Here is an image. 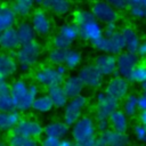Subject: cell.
I'll return each mask as SVG.
<instances>
[{
    "mask_svg": "<svg viewBox=\"0 0 146 146\" xmlns=\"http://www.w3.org/2000/svg\"><path fill=\"white\" fill-rule=\"evenodd\" d=\"M92 15L96 17V19L100 24H110V23H116L120 18L119 10H116L114 7H112L110 3H107L105 0L94 2L90 8Z\"/></svg>",
    "mask_w": 146,
    "mask_h": 146,
    "instance_id": "obj_10",
    "label": "cell"
},
{
    "mask_svg": "<svg viewBox=\"0 0 146 146\" xmlns=\"http://www.w3.org/2000/svg\"><path fill=\"white\" fill-rule=\"evenodd\" d=\"M21 46L22 43L16 27H11L0 33V48L6 52L17 51Z\"/></svg>",
    "mask_w": 146,
    "mask_h": 146,
    "instance_id": "obj_18",
    "label": "cell"
},
{
    "mask_svg": "<svg viewBox=\"0 0 146 146\" xmlns=\"http://www.w3.org/2000/svg\"><path fill=\"white\" fill-rule=\"evenodd\" d=\"M132 83H139L141 84L146 80V63H140L137 65V67L132 71L131 75L128 79Z\"/></svg>",
    "mask_w": 146,
    "mask_h": 146,
    "instance_id": "obj_35",
    "label": "cell"
},
{
    "mask_svg": "<svg viewBox=\"0 0 146 146\" xmlns=\"http://www.w3.org/2000/svg\"><path fill=\"white\" fill-rule=\"evenodd\" d=\"M132 133H133V137L136 138V140H138L141 144H146V128L143 124H140V123L133 124Z\"/></svg>",
    "mask_w": 146,
    "mask_h": 146,
    "instance_id": "obj_38",
    "label": "cell"
},
{
    "mask_svg": "<svg viewBox=\"0 0 146 146\" xmlns=\"http://www.w3.org/2000/svg\"><path fill=\"white\" fill-rule=\"evenodd\" d=\"M138 106L139 111H146V90L138 96Z\"/></svg>",
    "mask_w": 146,
    "mask_h": 146,
    "instance_id": "obj_44",
    "label": "cell"
},
{
    "mask_svg": "<svg viewBox=\"0 0 146 146\" xmlns=\"http://www.w3.org/2000/svg\"><path fill=\"white\" fill-rule=\"evenodd\" d=\"M98 146H128L130 138L127 133H121L112 129L99 133L97 137Z\"/></svg>",
    "mask_w": 146,
    "mask_h": 146,
    "instance_id": "obj_17",
    "label": "cell"
},
{
    "mask_svg": "<svg viewBox=\"0 0 146 146\" xmlns=\"http://www.w3.org/2000/svg\"><path fill=\"white\" fill-rule=\"evenodd\" d=\"M54 107L55 106H54L50 97L48 96V94L39 95L32 105V110L39 114H48L54 110Z\"/></svg>",
    "mask_w": 146,
    "mask_h": 146,
    "instance_id": "obj_29",
    "label": "cell"
},
{
    "mask_svg": "<svg viewBox=\"0 0 146 146\" xmlns=\"http://www.w3.org/2000/svg\"><path fill=\"white\" fill-rule=\"evenodd\" d=\"M58 34H60L62 36H64L66 40H68L70 42H75L79 38H80V32L78 26L73 23V22H67V23H63L59 27H58Z\"/></svg>",
    "mask_w": 146,
    "mask_h": 146,
    "instance_id": "obj_31",
    "label": "cell"
},
{
    "mask_svg": "<svg viewBox=\"0 0 146 146\" xmlns=\"http://www.w3.org/2000/svg\"><path fill=\"white\" fill-rule=\"evenodd\" d=\"M43 131H44V125H42L39 121L24 117V119H21L18 124L13 130V133L38 139L43 135Z\"/></svg>",
    "mask_w": 146,
    "mask_h": 146,
    "instance_id": "obj_13",
    "label": "cell"
},
{
    "mask_svg": "<svg viewBox=\"0 0 146 146\" xmlns=\"http://www.w3.org/2000/svg\"><path fill=\"white\" fill-rule=\"evenodd\" d=\"M119 106V100L110 97L105 91H98L95 96V119H110Z\"/></svg>",
    "mask_w": 146,
    "mask_h": 146,
    "instance_id": "obj_6",
    "label": "cell"
},
{
    "mask_svg": "<svg viewBox=\"0 0 146 146\" xmlns=\"http://www.w3.org/2000/svg\"><path fill=\"white\" fill-rule=\"evenodd\" d=\"M39 92L40 88L35 82L29 83L24 79H16L10 83V96L18 112L32 110V105L39 96Z\"/></svg>",
    "mask_w": 146,
    "mask_h": 146,
    "instance_id": "obj_2",
    "label": "cell"
},
{
    "mask_svg": "<svg viewBox=\"0 0 146 146\" xmlns=\"http://www.w3.org/2000/svg\"><path fill=\"white\" fill-rule=\"evenodd\" d=\"M70 132H71V127L68 124H66L64 121L54 120V121L48 122L44 125L43 135L47 137H55L62 140L66 138Z\"/></svg>",
    "mask_w": 146,
    "mask_h": 146,
    "instance_id": "obj_19",
    "label": "cell"
},
{
    "mask_svg": "<svg viewBox=\"0 0 146 146\" xmlns=\"http://www.w3.org/2000/svg\"><path fill=\"white\" fill-rule=\"evenodd\" d=\"M107 3H110L112 7H114L116 10L121 11L128 8V2L127 0H105Z\"/></svg>",
    "mask_w": 146,
    "mask_h": 146,
    "instance_id": "obj_42",
    "label": "cell"
},
{
    "mask_svg": "<svg viewBox=\"0 0 146 146\" xmlns=\"http://www.w3.org/2000/svg\"><path fill=\"white\" fill-rule=\"evenodd\" d=\"M104 91L116 100H123L130 91V81L120 75L112 76L105 84Z\"/></svg>",
    "mask_w": 146,
    "mask_h": 146,
    "instance_id": "obj_11",
    "label": "cell"
},
{
    "mask_svg": "<svg viewBox=\"0 0 146 146\" xmlns=\"http://www.w3.org/2000/svg\"><path fill=\"white\" fill-rule=\"evenodd\" d=\"M71 136L75 144H82L97 138L96 120L91 115H83L71 127Z\"/></svg>",
    "mask_w": 146,
    "mask_h": 146,
    "instance_id": "obj_5",
    "label": "cell"
},
{
    "mask_svg": "<svg viewBox=\"0 0 146 146\" xmlns=\"http://www.w3.org/2000/svg\"><path fill=\"white\" fill-rule=\"evenodd\" d=\"M138 123L143 124L146 128V111H140L138 114Z\"/></svg>",
    "mask_w": 146,
    "mask_h": 146,
    "instance_id": "obj_46",
    "label": "cell"
},
{
    "mask_svg": "<svg viewBox=\"0 0 146 146\" xmlns=\"http://www.w3.org/2000/svg\"><path fill=\"white\" fill-rule=\"evenodd\" d=\"M35 3L56 16H66L72 10L71 0H35Z\"/></svg>",
    "mask_w": 146,
    "mask_h": 146,
    "instance_id": "obj_15",
    "label": "cell"
},
{
    "mask_svg": "<svg viewBox=\"0 0 146 146\" xmlns=\"http://www.w3.org/2000/svg\"><path fill=\"white\" fill-rule=\"evenodd\" d=\"M15 110V104L10 95L0 96V112H11Z\"/></svg>",
    "mask_w": 146,
    "mask_h": 146,
    "instance_id": "obj_37",
    "label": "cell"
},
{
    "mask_svg": "<svg viewBox=\"0 0 146 146\" xmlns=\"http://www.w3.org/2000/svg\"><path fill=\"white\" fill-rule=\"evenodd\" d=\"M82 52L79 49L71 48L67 50L66 59H65V66L67 67L68 71H74L76 68H80V65L82 64Z\"/></svg>",
    "mask_w": 146,
    "mask_h": 146,
    "instance_id": "obj_32",
    "label": "cell"
},
{
    "mask_svg": "<svg viewBox=\"0 0 146 146\" xmlns=\"http://www.w3.org/2000/svg\"><path fill=\"white\" fill-rule=\"evenodd\" d=\"M141 1H143V0H127V2H128V8L139 6V5L141 3Z\"/></svg>",
    "mask_w": 146,
    "mask_h": 146,
    "instance_id": "obj_49",
    "label": "cell"
},
{
    "mask_svg": "<svg viewBox=\"0 0 146 146\" xmlns=\"http://www.w3.org/2000/svg\"><path fill=\"white\" fill-rule=\"evenodd\" d=\"M117 26H116V23H110V24H106L104 26V35L105 36H111L113 34H115L117 32Z\"/></svg>",
    "mask_w": 146,
    "mask_h": 146,
    "instance_id": "obj_43",
    "label": "cell"
},
{
    "mask_svg": "<svg viewBox=\"0 0 146 146\" xmlns=\"http://www.w3.org/2000/svg\"><path fill=\"white\" fill-rule=\"evenodd\" d=\"M88 105V99L86 96L81 95L71 98L63 111V121L72 127L79 119L83 116V112Z\"/></svg>",
    "mask_w": 146,
    "mask_h": 146,
    "instance_id": "obj_7",
    "label": "cell"
},
{
    "mask_svg": "<svg viewBox=\"0 0 146 146\" xmlns=\"http://www.w3.org/2000/svg\"><path fill=\"white\" fill-rule=\"evenodd\" d=\"M139 6L144 9V11H145V19H146V0H143V1H141V3H140Z\"/></svg>",
    "mask_w": 146,
    "mask_h": 146,
    "instance_id": "obj_50",
    "label": "cell"
},
{
    "mask_svg": "<svg viewBox=\"0 0 146 146\" xmlns=\"http://www.w3.org/2000/svg\"><path fill=\"white\" fill-rule=\"evenodd\" d=\"M96 120V127H97V131H99V133L105 132L107 130L111 129L110 125V121L108 119H95Z\"/></svg>",
    "mask_w": 146,
    "mask_h": 146,
    "instance_id": "obj_39",
    "label": "cell"
},
{
    "mask_svg": "<svg viewBox=\"0 0 146 146\" xmlns=\"http://www.w3.org/2000/svg\"><path fill=\"white\" fill-rule=\"evenodd\" d=\"M17 22V15L13 10L11 6L7 3H0V33L15 26Z\"/></svg>",
    "mask_w": 146,
    "mask_h": 146,
    "instance_id": "obj_24",
    "label": "cell"
},
{
    "mask_svg": "<svg viewBox=\"0 0 146 146\" xmlns=\"http://www.w3.org/2000/svg\"><path fill=\"white\" fill-rule=\"evenodd\" d=\"M129 116L122 111V110H117L115 111L108 119L110 121V125L111 129L121 133H127L129 128H130V121H129Z\"/></svg>",
    "mask_w": 146,
    "mask_h": 146,
    "instance_id": "obj_22",
    "label": "cell"
},
{
    "mask_svg": "<svg viewBox=\"0 0 146 146\" xmlns=\"http://www.w3.org/2000/svg\"><path fill=\"white\" fill-rule=\"evenodd\" d=\"M21 119L22 117L18 111L0 112V132L13 131Z\"/></svg>",
    "mask_w": 146,
    "mask_h": 146,
    "instance_id": "obj_25",
    "label": "cell"
},
{
    "mask_svg": "<svg viewBox=\"0 0 146 146\" xmlns=\"http://www.w3.org/2000/svg\"><path fill=\"white\" fill-rule=\"evenodd\" d=\"M140 64V57L138 54L130 52L124 50L120 55L116 56V65H117V75L129 79L132 71Z\"/></svg>",
    "mask_w": 146,
    "mask_h": 146,
    "instance_id": "obj_14",
    "label": "cell"
},
{
    "mask_svg": "<svg viewBox=\"0 0 146 146\" xmlns=\"http://www.w3.org/2000/svg\"><path fill=\"white\" fill-rule=\"evenodd\" d=\"M35 5V0H11L10 6L17 17L25 18L32 15Z\"/></svg>",
    "mask_w": 146,
    "mask_h": 146,
    "instance_id": "obj_27",
    "label": "cell"
},
{
    "mask_svg": "<svg viewBox=\"0 0 146 146\" xmlns=\"http://www.w3.org/2000/svg\"><path fill=\"white\" fill-rule=\"evenodd\" d=\"M60 146H76L75 141L70 138H64L60 140Z\"/></svg>",
    "mask_w": 146,
    "mask_h": 146,
    "instance_id": "obj_47",
    "label": "cell"
},
{
    "mask_svg": "<svg viewBox=\"0 0 146 146\" xmlns=\"http://www.w3.org/2000/svg\"><path fill=\"white\" fill-rule=\"evenodd\" d=\"M76 146H98L97 138H96V139H94V140H89V141L82 143V144H76Z\"/></svg>",
    "mask_w": 146,
    "mask_h": 146,
    "instance_id": "obj_48",
    "label": "cell"
},
{
    "mask_svg": "<svg viewBox=\"0 0 146 146\" xmlns=\"http://www.w3.org/2000/svg\"><path fill=\"white\" fill-rule=\"evenodd\" d=\"M67 71L65 65H42L33 72V80L36 84L49 89L54 86L63 84L67 76Z\"/></svg>",
    "mask_w": 146,
    "mask_h": 146,
    "instance_id": "obj_3",
    "label": "cell"
},
{
    "mask_svg": "<svg viewBox=\"0 0 146 146\" xmlns=\"http://www.w3.org/2000/svg\"><path fill=\"white\" fill-rule=\"evenodd\" d=\"M78 75L82 80L84 87L89 89H99L104 84V75L98 71L94 64L82 65L78 70Z\"/></svg>",
    "mask_w": 146,
    "mask_h": 146,
    "instance_id": "obj_12",
    "label": "cell"
},
{
    "mask_svg": "<svg viewBox=\"0 0 146 146\" xmlns=\"http://www.w3.org/2000/svg\"><path fill=\"white\" fill-rule=\"evenodd\" d=\"M140 86H141V89H143V91H145V90H146V80H145V81H144V82H143Z\"/></svg>",
    "mask_w": 146,
    "mask_h": 146,
    "instance_id": "obj_51",
    "label": "cell"
},
{
    "mask_svg": "<svg viewBox=\"0 0 146 146\" xmlns=\"http://www.w3.org/2000/svg\"><path fill=\"white\" fill-rule=\"evenodd\" d=\"M30 23L32 24L35 33L40 36L50 35L54 29V23H52L51 17L42 8H38L32 13Z\"/></svg>",
    "mask_w": 146,
    "mask_h": 146,
    "instance_id": "obj_9",
    "label": "cell"
},
{
    "mask_svg": "<svg viewBox=\"0 0 146 146\" xmlns=\"http://www.w3.org/2000/svg\"><path fill=\"white\" fill-rule=\"evenodd\" d=\"M8 146H40V143H38L34 138L23 137L18 135H10L7 139Z\"/></svg>",
    "mask_w": 146,
    "mask_h": 146,
    "instance_id": "obj_34",
    "label": "cell"
},
{
    "mask_svg": "<svg viewBox=\"0 0 146 146\" xmlns=\"http://www.w3.org/2000/svg\"><path fill=\"white\" fill-rule=\"evenodd\" d=\"M137 54H138V56H139L140 58H145V59H146V40L141 41L140 47H139Z\"/></svg>",
    "mask_w": 146,
    "mask_h": 146,
    "instance_id": "obj_45",
    "label": "cell"
},
{
    "mask_svg": "<svg viewBox=\"0 0 146 146\" xmlns=\"http://www.w3.org/2000/svg\"><path fill=\"white\" fill-rule=\"evenodd\" d=\"M72 42H70L68 40H66L64 36H62L60 34L56 33L55 35L51 36V46L54 48H58V49H64V50H68L72 47Z\"/></svg>",
    "mask_w": 146,
    "mask_h": 146,
    "instance_id": "obj_36",
    "label": "cell"
},
{
    "mask_svg": "<svg viewBox=\"0 0 146 146\" xmlns=\"http://www.w3.org/2000/svg\"><path fill=\"white\" fill-rule=\"evenodd\" d=\"M94 2H98V1H102V0H92Z\"/></svg>",
    "mask_w": 146,
    "mask_h": 146,
    "instance_id": "obj_53",
    "label": "cell"
},
{
    "mask_svg": "<svg viewBox=\"0 0 146 146\" xmlns=\"http://www.w3.org/2000/svg\"><path fill=\"white\" fill-rule=\"evenodd\" d=\"M92 47L103 54H110V55H114V56H117L125 50L124 39L120 31H117L115 34H113L111 36L104 35L98 42L92 44Z\"/></svg>",
    "mask_w": 146,
    "mask_h": 146,
    "instance_id": "obj_8",
    "label": "cell"
},
{
    "mask_svg": "<svg viewBox=\"0 0 146 146\" xmlns=\"http://www.w3.org/2000/svg\"><path fill=\"white\" fill-rule=\"evenodd\" d=\"M16 30H17V33H18L22 44H26V43H31V42L35 41L36 33L30 22H27V21L19 22L16 26Z\"/></svg>",
    "mask_w": 146,
    "mask_h": 146,
    "instance_id": "obj_28",
    "label": "cell"
},
{
    "mask_svg": "<svg viewBox=\"0 0 146 146\" xmlns=\"http://www.w3.org/2000/svg\"><path fill=\"white\" fill-rule=\"evenodd\" d=\"M62 86H63V88H64V90L67 94L70 99L74 98V97H78V96H81L83 89L86 88L83 82H82V80L79 78L78 74L67 75Z\"/></svg>",
    "mask_w": 146,
    "mask_h": 146,
    "instance_id": "obj_21",
    "label": "cell"
},
{
    "mask_svg": "<svg viewBox=\"0 0 146 146\" xmlns=\"http://www.w3.org/2000/svg\"><path fill=\"white\" fill-rule=\"evenodd\" d=\"M92 64L104 76H114V74H117L116 56L114 55L100 52L95 57Z\"/></svg>",
    "mask_w": 146,
    "mask_h": 146,
    "instance_id": "obj_16",
    "label": "cell"
},
{
    "mask_svg": "<svg viewBox=\"0 0 146 146\" xmlns=\"http://www.w3.org/2000/svg\"><path fill=\"white\" fill-rule=\"evenodd\" d=\"M120 32H121V34H122V36L124 39L125 50L127 51H130V52L137 54L138 52V49L140 47V43H141L140 36L137 33V31L132 26L125 25V26H123L120 30Z\"/></svg>",
    "mask_w": 146,
    "mask_h": 146,
    "instance_id": "obj_20",
    "label": "cell"
},
{
    "mask_svg": "<svg viewBox=\"0 0 146 146\" xmlns=\"http://www.w3.org/2000/svg\"><path fill=\"white\" fill-rule=\"evenodd\" d=\"M121 110L129 116L133 117L137 114H139V106H138V96L135 94H129L123 100L121 105Z\"/></svg>",
    "mask_w": 146,
    "mask_h": 146,
    "instance_id": "obj_30",
    "label": "cell"
},
{
    "mask_svg": "<svg viewBox=\"0 0 146 146\" xmlns=\"http://www.w3.org/2000/svg\"><path fill=\"white\" fill-rule=\"evenodd\" d=\"M66 55H67V50L51 47L47 52V59L51 65L59 66V65H64L65 64Z\"/></svg>",
    "mask_w": 146,
    "mask_h": 146,
    "instance_id": "obj_33",
    "label": "cell"
},
{
    "mask_svg": "<svg viewBox=\"0 0 146 146\" xmlns=\"http://www.w3.org/2000/svg\"><path fill=\"white\" fill-rule=\"evenodd\" d=\"M73 23L78 26L80 39L95 44L104 36V27L90 9L79 8L73 13Z\"/></svg>",
    "mask_w": 146,
    "mask_h": 146,
    "instance_id": "obj_1",
    "label": "cell"
},
{
    "mask_svg": "<svg viewBox=\"0 0 146 146\" xmlns=\"http://www.w3.org/2000/svg\"><path fill=\"white\" fill-rule=\"evenodd\" d=\"M41 56H42V46L38 41L22 44L15 54L18 64V70L22 72H29L39 63Z\"/></svg>",
    "mask_w": 146,
    "mask_h": 146,
    "instance_id": "obj_4",
    "label": "cell"
},
{
    "mask_svg": "<svg viewBox=\"0 0 146 146\" xmlns=\"http://www.w3.org/2000/svg\"><path fill=\"white\" fill-rule=\"evenodd\" d=\"M0 146H8V144H7V143H5V141L0 138Z\"/></svg>",
    "mask_w": 146,
    "mask_h": 146,
    "instance_id": "obj_52",
    "label": "cell"
},
{
    "mask_svg": "<svg viewBox=\"0 0 146 146\" xmlns=\"http://www.w3.org/2000/svg\"><path fill=\"white\" fill-rule=\"evenodd\" d=\"M47 94L50 97L55 108H64L67 105L68 100H70V98H68L67 94L65 92V90H64L62 84L54 86V87L49 88Z\"/></svg>",
    "mask_w": 146,
    "mask_h": 146,
    "instance_id": "obj_26",
    "label": "cell"
},
{
    "mask_svg": "<svg viewBox=\"0 0 146 146\" xmlns=\"http://www.w3.org/2000/svg\"><path fill=\"white\" fill-rule=\"evenodd\" d=\"M10 95V83L7 81V78L0 75V96Z\"/></svg>",
    "mask_w": 146,
    "mask_h": 146,
    "instance_id": "obj_40",
    "label": "cell"
},
{
    "mask_svg": "<svg viewBox=\"0 0 146 146\" xmlns=\"http://www.w3.org/2000/svg\"><path fill=\"white\" fill-rule=\"evenodd\" d=\"M40 146H60V139L44 136L40 141Z\"/></svg>",
    "mask_w": 146,
    "mask_h": 146,
    "instance_id": "obj_41",
    "label": "cell"
},
{
    "mask_svg": "<svg viewBox=\"0 0 146 146\" xmlns=\"http://www.w3.org/2000/svg\"><path fill=\"white\" fill-rule=\"evenodd\" d=\"M18 70L16 57L9 52H0V75L9 78L14 75Z\"/></svg>",
    "mask_w": 146,
    "mask_h": 146,
    "instance_id": "obj_23",
    "label": "cell"
}]
</instances>
